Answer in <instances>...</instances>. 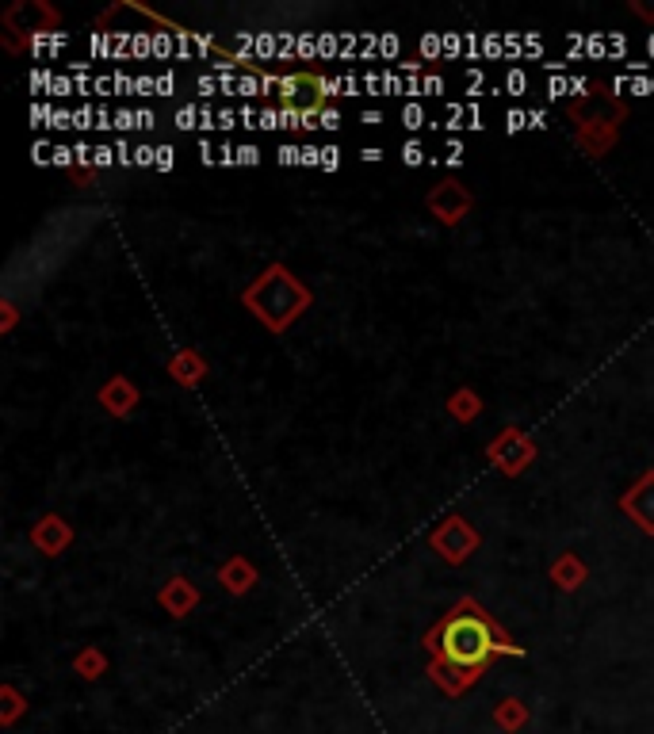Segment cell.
<instances>
[{
    "instance_id": "6da1fadb",
    "label": "cell",
    "mask_w": 654,
    "mask_h": 734,
    "mask_svg": "<svg viewBox=\"0 0 654 734\" xmlns=\"http://www.w3.org/2000/svg\"><path fill=\"white\" fill-rule=\"evenodd\" d=\"M429 654L436 658V670H456L475 677L486 670L494 658H524L517 643H509L502 627L494 624L475 601H459L425 639Z\"/></svg>"
},
{
    "instance_id": "7a4b0ae2",
    "label": "cell",
    "mask_w": 654,
    "mask_h": 734,
    "mask_svg": "<svg viewBox=\"0 0 654 734\" xmlns=\"http://www.w3.org/2000/svg\"><path fill=\"white\" fill-rule=\"evenodd\" d=\"M245 303L261 314L264 325H272V329H287L291 318L310 303V295L295 283V276H291L287 268L276 264V268H268L261 280L245 291Z\"/></svg>"
},
{
    "instance_id": "3957f363",
    "label": "cell",
    "mask_w": 654,
    "mask_h": 734,
    "mask_svg": "<svg viewBox=\"0 0 654 734\" xmlns=\"http://www.w3.org/2000/svg\"><path fill=\"white\" fill-rule=\"evenodd\" d=\"M433 543L444 551V559L459 562V559H467V555H471V547H475V532H471L463 520H448V524L433 536Z\"/></svg>"
},
{
    "instance_id": "277c9868",
    "label": "cell",
    "mask_w": 654,
    "mask_h": 734,
    "mask_svg": "<svg viewBox=\"0 0 654 734\" xmlns=\"http://www.w3.org/2000/svg\"><path fill=\"white\" fill-rule=\"evenodd\" d=\"M624 509L632 513V520L643 532H654V471L635 482V490L624 497Z\"/></svg>"
},
{
    "instance_id": "5b68a950",
    "label": "cell",
    "mask_w": 654,
    "mask_h": 734,
    "mask_svg": "<svg viewBox=\"0 0 654 734\" xmlns=\"http://www.w3.org/2000/svg\"><path fill=\"white\" fill-rule=\"evenodd\" d=\"M429 207H433L436 215L444 218V222H456V218L467 215V207H471V195L456 188V184H440L433 195H429Z\"/></svg>"
},
{
    "instance_id": "8992f818",
    "label": "cell",
    "mask_w": 654,
    "mask_h": 734,
    "mask_svg": "<svg viewBox=\"0 0 654 734\" xmlns=\"http://www.w3.org/2000/svg\"><path fill=\"white\" fill-rule=\"evenodd\" d=\"M66 46H69L66 31H50V35H46V31H35V35H31V54H35V58H50V54H58V50H66Z\"/></svg>"
},
{
    "instance_id": "52a82bcc",
    "label": "cell",
    "mask_w": 654,
    "mask_h": 734,
    "mask_svg": "<svg viewBox=\"0 0 654 734\" xmlns=\"http://www.w3.org/2000/svg\"><path fill=\"white\" fill-rule=\"evenodd\" d=\"M104 402H108L111 413H127L134 406V387L131 383H111V387L104 390Z\"/></svg>"
},
{
    "instance_id": "ba28073f",
    "label": "cell",
    "mask_w": 654,
    "mask_h": 734,
    "mask_svg": "<svg viewBox=\"0 0 654 734\" xmlns=\"http://www.w3.org/2000/svg\"><path fill=\"white\" fill-rule=\"evenodd\" d=\"M54 528H58V520L46 517V528H39V532H35V540L43 543V551H50V555H54V551H58V547L69 540V532H54Z\"/></svg>"
},
{
    "instance_id": "9c48e42d",
    "label": "cell",
    "mask_w": 654,
    "mask_h": 734,
    "mask_svg": "<svg viewBox=\"0 0 654 734\" xmlns=\"http://www.w3.org/2000/svg\"><path fill=\"white\" fill-rule=\"evenodd\" d=\"M153 58H161V62L176 58V35L173 31H153Z\"/></svg>"
},
{
    "instance_id": "30bf717a",
    "label": "cell",
    "mask_w": 654,
    "mask_h": 734,
    "mask_svg": "<svg viewBox=\"0 0 654 734\" xmlns=\"http://www.w3.org/2000/svg\"><path fill=\"white\" fill-rule=\"evenodd\" d=\"M253 58H257V62L280 58V35H268V31H261V35H257V50H253Z\"/></svg>"
},
{
    "instance_id": "8fae6325",
    "label": "cell",
    "mask_w": 654,
    "mask_h": 734,
    "mask_svg": "<svg viewBox=\"0 0 654 734\" xmlns=\"http://www.w3.org/2000/svg\"><path fill=\"white\" fill-rule=\"evenodd\" d=\"M238 96H241V100H257V96H264L261 73H241V77H238Z\"/></svg>"
},
{
    "instance_id": "7c38bea8",
    "label": "cell",
    "mask_w": 654,
    "mask_h": 734,
    "mask_svg": "<svg viewBox=\"0 0 654 734\" xmlns=\"http://www.w3.org/2000/svg\"><path fill=\"white\" fill-rule=\"evenodd\" d=\"M295 58H303V62L322 58V54H318V35H314V31H299V50H295Z\"/></svg>"
},
{
    "instance_id": "4fadbf2b",
    "label": "cell",
    "mask_w": 654,
    "mask_h": 734,
    "mask_svg": "<svg viewBox=\"0 0 654 734\" xmlns=\"http://www.w3.org/2000/svg\"><path fill=\"white\" fill-rule=\"evenodd\" d=\"M402 123H406V130H421L429 123V115H425V108H421L417 100H410V104L402 108Z\"/></svg>"
},
{
    "instance_id": "5bb4252c",
    "label": "cell",
    "mask_w": 654,
    "mask_h": 734,
    "mask_svg": "<svg viewBox=\"0 0 654 734\" xmlns=\"http://www.w3.org/2000/svg\"><path fill=\"white\" fill-rule=\"evenodd\" d=\"M318 54H322V62L337 58V54H341V35H333V31H322V35H318Z\"/></svg>"
},
{
    "instance_id": "9a60e30c",
    "label": "cell",
    "mask_w": 654,
    "mask_h": 734,
    "mask_svg": "<svg viewBox=\"0 0 654 734\" xmlns=\"http://www.w3.org/2000/svg\"><path fill=\"white\" fill-rule=\"evenodd\" d=\"M176 35V58L180 62H192L196 58V39H192V31H173Z\"/></svg>"
},
{
    "instance_id": "2e32d148",
    "label": "cell",
    "mask_w": 654,
    "mask_h": 734,
    "mask_svg": "<svg viewBox=\"0 0 654 734\" xmlns=\"http://www.w3.org/2000/svg\"><path fill=\"white\" fill-rule=\"evenodd\" d=\"M88 50H92V58H108V62H111V39H108V31H92V35H88Z\"/></svg>"
},
{
    "instance_id": "e0dca14e",
    "label": "cell",
    "mask_w": 654,
    "mask_h": 734,
    "mask_svg": "<svg viewBox=\"0 0 654 734\" xmlns=\"http://www.w3.org/2000/svg\"><path fill=\"white\" fill-rule=\"evenodd\" d=\"M421 54H425L429 62H436V58H444V35H436V31H429V35L421 39Z\"/></svg>"
},
{
    "instance_id": "ac0fdd59",
    "label": "cell",
    "mask_w": 654,
    "mask_h": 734,
    "mask_svg": "<svg viewBox=\"0 0 654 734\" xmlns=\"http://www.w3.org/2000/svg\"><path fill=\"white\" fill-rule=\"evenodd\" d=\"M153 54V31H134L131 58H150Z\"/></svg>"
},
{
    "instance_id": "d6986e66",
    "label": "cell",
    "mask_w": 654,
    "mask_h": 734,
    "mask_svg": "<svg viewBox=\"0 0 654 734\" xmlns=\"http://www.w3.org/2000/svg\"><path fill=\"white\" fill-rule=\"evenodd\" d=\"M176 127H180V130H199V108H196V104H184V108L176 111Z\"/></svg>"
},
{
    "instance_id": "ffe728a7",
    "label": "cell",
    "mask_w": 654,
    "mask_h": 734,
    "mask_svg": "<svg viewBox=\"0 0 654 734\" xmlns=\"http://www.w3.org/2000/svg\"><path fill=\"white\" fill-rule=\"evenodd\" d=\"M505 92H509V96H524V92H528V77H524L521 69H509V73H505Z\"/></svg>"
},
{
    "instance_id": "44dd1931",
    "label": "cell",
    "mask_w": 654,
    "mask_h": 734,
    "mask_svg": "<svg viewBox=\"0 0 654 734\" xmlns=\"http://www.w3.org/2000/svg\"><path fill=\"white\" fill-rule=\"evenodd\" d=\"M398 50H402V39H398V35H383V39H379V62L398 58Z\"/></svg>"
},
{
    "instance_id": "7402d4cb",
    "label": "cell",
    "mask_w": 654,
    "mask_h": 734,
    "mask_svg": "<svg viewBox=\"0 0 654 734\" xmlns=\"http://www.w3.org/2000/svg\"><path fill=\"white\" fill-rule=\"evenodd\" d=\"M77 92V85H73V77H66V73H58L54 77V85H50V96L54 100H66V96H73Z\"/></svg>"
},
{
    "instance_id": "603a6c76",
    "label": "cell",
    "mask_w": 654,
    "mask_h": 734,
    "mask_svg": "<svg viewBox=\"0 0 654 734\" xmlns=\"http://www.w3.org/2000/svg\"><path fill=\"white\" fill-rule=\"evenodd\" d=\"M402 161H406L410 169H417V165L425 161V146H421L417 138H410V142H406V150H402Z\"/></svg>"
},
{
    "instance_id": "cb8c5ba5",
    "label": "cell",
    "mask_w": 654,
    "mask_h": 734,
    "mask_svg": "<svg viewBox=\"0 0 654 734\" xmlns=\"http://www.w3.org/2000/svg\"><path fill=\"white\" fill-rule=\"evenodd\" d=\"M398 92L406 96V81H402L394 69H387V73H383V96H398Z\"/></svg>"
},
{
    "instance_id": "d4e9b609",
    "label": "cell",
    "mask_w": 654,
    "mask_h": 734,
    "mask_svg": "<svg viewBox=\"0 0 654 734\" xmlns=\"http://www.w3.org/2000/svg\"><path fill=\"white\" fill-rule=\"evenodd\" d=\"M134 127H138V111H131V108L115 111V130H123V134H127V130H134Z\"/></svg>"
},
{
    "instance_id": "484cf974",
    "label": "cell",
    "mask_w": 654,
    "mask_h": 734,
    "mask_svg": "<svg viewBox=\"0 0 654 734\" xmlns=\"http://www.w3.org/2000/svg\"><path fill=\"white\" fill-rule=\"evenodd\" d=\"M92 165H96V169H108V165H119V153L111 150V146H96V157H92Z\"/></svg>"
},
{
    "instance_id": "4316f807",
    "label": "cell",
    "mask_w": 654,
    "mask_h": 734,
    "mask_svg": "<svg viewBox=\"0 0 654 734\" xmlns=\"http://www.w3.org/2000/svg\"><path fill=\"white\" fill-rule=\"evenodd\" d=\"M73 127V111L69 108H54L50 111V130H69Z\"/></svg>"
},
{
    "instance_id": "83f0119b",
    "label": "cell",
    "mask_w": 654,
    "mask_h": 734,
    "mask_svg": "<svg viewBox=\"0 0 654 734\" xmlns=\"http://www.w3.org/2000/svg\"><path fill=\"white\" fill-rule=\"evenodd\" d=\"M624 54H628V39L616 31V35H609V58L612 62H624Z\"/></svg>"
},
{
    "instance_id": "f1b7e54d",
    "label": "cell",
    "mask_w": 654,
    "mask_h": 734,
    "mask_svg": "<svg viewBox=\"0 0 654 734\" xmlns=\"http://www.w3.org/2000/svg\"><path fill=\"white\" fill-rule=\"evenodd\" d=\"M586 54H589V58H605V54H609V39H601V35H589V39H586Z\"/></svg>"
},
{
    "instance_id": "f546056e",
    "label": "cell",
    "mask_w": 654,
    "mask_h": 734,
    "mask_svg": "<svg viewBox=\"0 0 654 734\" xmlns=\"http://www.w3.org/2000/svg\"><path fill=\"white\" fill-rule=\"evenodd\" d=\"M153 92H157V77H150V73L134 77V96H153Z\"/></svg>"
},
{
    "instance_id": "4dcf8cb0",
    "label": "cell",
    "mask_w": 654,
    "mask_h": 734,
    "mask_svg": "<svg viewBox=\"0 0 654 734\" xmlns=\"http://www.w3.org/2000/svg\"><path fill=\"white\" fill-rule=\"evenodd\" d=\"M440 92H444V81L436 73H425L421 77V96H440Z\"/></svg>"
},
{
    "instance_id": "1f68e13d",
    "label": "cell",
    "mask_w": 654,
    "mask_h": 734,
    "mask_svg": "<svg viewBox=\"0 0 654 734\" xmlns=\"http://www.w3.org/2000/svg\"><path fill=\"white\" fill-rule=\"evenodd\" d=\"M322 169H326V173L341 169V150H337V146H322Z\"/></svg>"
},
{
    "instance_id": "d6a6232c",
    "label": "cell",
    "mask_w": 654,
    "mask_h": 734,
    "mask_svg": "<svg viewBox=\"0 0 654 734\" xmlns=\"http://www.w3.org/2000/svg\"><path fill=\"white\" fill-rule=\"evenodd\" d=\"M157 173H169L173 169V146H157V161H153Z\"/></svg>"
},
{
    "instance_id": "836d02e7",
    "label": "cell",
    "mask_w": 654,
    "mask_h": 734,
    "mask_svg": "<svg viewBox=\"0 0 654 734\" xmlns=\"http://www.w3.org/2000/svg\"><path fill=\"white\" fill-rule=\"evenodd\" d=\"M459 50H463V35H444V62H456Z\"/></svg>"
},
{
    "instance_id": "e575fe53",
    "label": "cell",
    "mask_w": 654,
    "mask_h": 734,
    "mask_svg": "<svg viewBox=\"0 0 654 734\" xmlns=\"http://www.w3.org/2000/svg\"><path fill=\"white\" fill-rule=\"evenodd\" d=\"M528 127V111H509V115H505V130H509V134H517V130H524Z\"/></svg>"
},
{
    "instance_id": "d590c367",
    "label": "cell",
    "mask_w": 654,
    "mask_h": 734,
    "mask_svg": "<svg viewBox=\"0 0 654 734\" xmlns=\"http://www.w3.org/2000/svg\"><path fill=\"white\" fill-rule=\"evenodd\" d=\"M192 39H196V58H207V54L215 50V39H211V35H203V31H192Z\"/></svg>"
},
{
    "instance_id": "8d00e7d4",
    "label": "cell",
    "mask_w": 654,
    "mask_h": 734,
    "mask_svg": "<svg viewBox=\"0 0 654 734\" xmlns=\"http://www.w3.org/2000/svg\"><path fill=\"white\" fill-rule=\"evenodd\" d=\"M111 77H115V92H119V96H131V92H134V77H127L123 69H115Z\"/></svg>"
},
{
    "instance_id": "74e56055",
    "label": "cell",
    "mask_w": 654,
    "mask_h": 734,
    "mask_svg": "<svg viewBox=\"0 0 654 734\" xmlns=\"http://www.w3.org/2000/svg\"><path fill=\"white\" fill-rule=\"evenodd\" d=\"M567 92H570V81L563 73H555V77L547 81V96H567Z\"/></svg>"
},
{
    "instance_id": "f35d334b",
    "label": "cell",
    "mask_w": 654,
    "mask_h": 734,
    "mask_svg": "<svg viewBox=\"0 0 654 734\" xmlns=\"http://www.w3.org/2000/svg\"><path fill=\"white\" fill-rule=\"evenodd\" d=\"M257 127H261V130H280V111H276V108H264L261 119H257Z\"/></svg>"
},
{
    "instance_id": "ab89813d",
    "label": "cell",
    "mask_w": 654,
    "mask_h": 734,
    "mask_svg": "<svg viewBox=\"0 0 654 734\" xmlns=\"http://www.w3.org/2000/svg\"><path fill=\"white\" fill-rule=\"evenodd\" d=\"M92 119H96V115H92V108H88V104H85V108H77V111H73V127H77V130H88V127H96V123H92Z\"/></svg>"
},
{
    "instance_id": "60d3db41",
    "label": "cell",
    "mask_w": 654,
    "mask_h": 734,
    "mask_svg": "<svg viewBox=\"0 0 654 734\" xmlns=\"http://www.w3.org/2000/svg\"><path fill=\"white\" fill-rule=\"evenodd\" d=\"M73 161H77V153L69 150V146H54V165H58V169H69Z\"/></svg>"
},
{
    "instance_id": "b9f144b4",
    "label": "cell",
    "mask_w": 654,
    "mask_h": 734,
    "mask_svg": "<svg viewBox=\"0 0 654 734\" xmlns=\"http://www.w3.org/2000/svg\"><path fill=\"white\" fill-rule=\"evenodd\" d=\"M153 161H157V150H153V146H138V150H134V165H142V169H150Z\"/></svg>"
},
{
    "instance_id": "7bdbcfd3",
    "label": "cell",
    "mask_w": 654,
    "mask_h": 734,
    "mask_svg": "<svg viewBox=\"0 0 654 734\" xmlns=\"http://www.w3.org/2000/svg\"><path fill=\"white\" fill-rule=\"evenodd\" d=\"M261 161V150L249 142V146H238V165H257Z\"/></svg>"
},
{
    "instance_id": "ee69618b",
    "label": "cell",
    "mask_w": 654,
    "mask_h": 734,
    "mask_svg": "<svg viewBox=\"0 0 654 734\" xmlns=\"http://www.w3.org/2000/svg\"><path fill=\"white\" fill-rule=\"evenodd\" d=\"M360 88H364V77H341V96H360Z\"/></svg>"
},
{
    "instance_id": "f6af8a7d",
    "label": "cell",
    "mask_w": 654,
    "mask_h": 734,
    "mask_svg": "<svg viewBox=\"0 0 654 734\" xmlns=\"http://www.w3.org/2000/svg\"><path fill=\"white\" fill-rule=\"evenodd\" d=\"M238 123H241L238 111H230V108L218 111V130H234V127H238Z\"/></svg>"
},
{
    "instance_id": "bcb514c9",
    "label": "cell",
    "mask_w": 654,
    "mask_h": 734,
    "mask_svg": "<svg viewBox=\"0 0 654 734\" xmlns=\"http://www.w3.org/2000/svg\"><path fill=\"white\" fill-rule=\"evenodd\" d=\"M463 50H467V58H479L482 39H479V35H475V31H467V35H463Z\"/></svg>"
},
{
    "instance_id": "7dc6e473",
    "label": "cell",
    "mask_w": 654,
    "mask_h": 734,
    "mask_svg": "<svg viewBox=\"0 0 654 734\" xmlns=\"http://www.w3.org/2000/svg\"><path fill=\"white\" fill-rule=\"evenodd\" d=\"M173 88H176V73H161L157 77V96H173Z\"/></svg>"
},
{
    "instance_id": "c3c4849f",
    "label": "cell",
    "mask_w": 654,
    "mask_h": 734,
    "mask_svg": "<svg viewBox=\"0 0 654 734\" xmlns=\"http://www.w3.org/2000/svg\"><path fill=\"white\" fill-rule=\"evenodd\" d=\"M524 54H528V58H540V54H544L540 35H524Z\"/></svg>"
},
{
    "instance_id": "681fc988",
    "label": "cell",
    "mask_w": 654,
    "mask_h": 734,
    "mask_svg": "<svg viewBox=\"0 0 654 734\" xmlns=\"http://www.w3.org/2000/svg\"><path fill=\"white\" fill-rule=\"evenodd\" d=\"M280 165H303V150H295V146H284V150H280Z\"/></svg>"
},
{
    "instance_id": "f907efd6",
    "label": "cell",
    "mask_w": 654,
    "mask_h": 734,
    "mask_svg": "<svg viewBox=\"0 0 654 734\" xmlns=\"http://www.w3.org/2000/svg\"><path fill=\"white\" fill-rule=\"evenodd\" d=\"M318 123H322V130H337L341 127V115L333 108H322V119H318Z\"/></svg>"
},
{
    "instance_id": "816d5d0a",
    "label": "cell",
    "mask_w": 654,
    "mask_h": 734,
    "mask_svg": "<svg viewBox=\"0 0 654 734\" xmlns=\"http://www.w3.org/2000/svg\"><path fill=\"white\" fill-rule=\"evenodd\" d=\"M196 88L203 92V96H215V92H222V88H218V77H199Z\"/></svg>"
},
{
    "instance_id": "f5cc1de1",
    "label": "cell",
    "mask_w": 654,
    "mask_h": 734,
    "mask_svg": "<svg viewBox=\"0 0 654 734\" xmlns=\"http://www.w3.org/2000/svg\"><path fill=\"white\" fill-rule=\"evenodd\" d=\"M555 574H559V578H563V585H567V589H570V585H578V578H574V562H563V566H559V570H555Z\"/></svg>"
},
{
    "instance_id": "db71d44e",
    "label": "cell",
    "mask_w": 654,
    "mask_h": 734,
    "mask_svg": "<svg viewBox=\"0 0 654 734\" xmlns=\"http://www.w3.org/2000/svg\"><path fill=\"white\" fill-rule=\"evenodd\" d=\"M115 153H119V165H123V169H127V165H134V150L127 146V138L115 146Z\"/></svg>"
},
{
    "instance_id": "11a10c76",
    "label": "cell",
    "mask_w": 654,
    "mask_h": 734,
    "mask_svg": "<svg viewBox=\"0 0 654 734\" xmlns=\"http://www.w3.org/2000/svg\"><path fill=\"white\" fill-rule=\"evenodd\" d=\"M303 165H318L322 169V150L318 146H303Z\"/></svg>"
},
{
    "instance_id": "9f6ffc18",
    "label": "cell",
    "mask_w": 654,
    "mask_h": 734,
    "mask_svg": "<svg viewBox=\"0 0 654 734\" xmlns=\"http://www.w3.org/2000/svg\"><path fill=\"white\" fill-rule=\"evenodd\" d=\"M632 88L639 92V96H654V81H651V77H635Z\"/></svg>"
},
{
    "instance_id": "6f0895ef",
    "label": "cell",
    "mask_w": 654,
    "mask_h": 734,
    "mask_svg": "<svg viewBox=\"0 0 654 734\" xmlns=\"http://www.w3.org/2000/svg\"><path fill=\"white\" fill-rule=\"evenodd\" d=\"M199 157H203V165H215V150H211L207 138H199Z\"/></svg>"
},
{
    "instance_id": "680465c9",
    "label": "cell",
    "mask_w": 654,
    "mask_h": 734,
    "mask_svg": "<svg viewBox=\"0 0 654 734\" xmlns=\"http://www.w3.org/2000/svg\"><path fill=\"white\" fill-rule=\"evenodd\" d=\"M153 123H157V119H153V111H146V108L138 111V127H142V130H153Z\"/></svg>"
},
{
    "instance_id": "91938a15",
    "label": "cell",
    "mask_w": 654,
    "mask_h": 734,
    "mask_svg": "<svg viewBox=\"0 0 654 734\" xmlns=\"http://www.w3.org/2000/svg\"><path fill=\"white\" fill-rule=\"evenodd\" d=\"M544 119H547L544 111H528V127H536V130H540V127H547Z\"/></svg>"
},
{
    "instance_id": "94428289",
    "label": "cell",
    "mask_w": 654,
    "mask_h": 734,
    "mask_svg": "<svg viewBox=\"0 0 654 734\" xmlns=\"http://www.w3.org/2000/svg\"><path fill=\"white\" fill-rule=\"evenodd\" d=\"M360 157H364V161H379V157H383V150H375V146H371V150H364Z\"/></svg>"
},
{
    "instance_id": "6125c7cd",
    "label": "cell",
    "mask_w": 654,
    "mask_h": 734,
    "mask_svg": "<svg viewBox=\"0 0 654 734\" xmlns=\"http://www.w3.org/2000/svg\"><path fill=\"white\" fill-rule=\"evenodd\" d=\"M647 50H651V58H654V35H651V39H647Z\"/></svg>"
}]
</instances>
